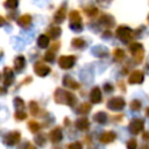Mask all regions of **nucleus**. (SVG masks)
Instances as JSON below:
<instances>
[{
    "label": "nucleus",
    "instance_id": "f257e3e1",
    "mask_svg": "<svg viewBox=\"0 0 149 149\" xmlns=\"http://www.w3.org/2000/svg\"><path fill=\"white\" fill-rule=\"evenodd\" d=\"M70 28L77 33L83 30V24H81V17L78 10H71L70 12Z\"/></svg>",
    "mask_w": 149,
    "mask_h": 149
},
{
    "label": "nucleus",
    "instance_id": "f03ea898",
    "mask_svg": "<svg viewBox=\"0 0 149 149\" xmlns=\"http://www.w3.org/2000/svg\"><path fill=\"white\" fill-rule=\"evenodd\" d=\"M116 36L125 43L129 42L132 38H133V30L129 28V27H126V26H120L118 29H116Z\"/></svg>",
    "mask_w": 149,
    "mask_h": 149
},
{
    "label": "nucleus",
    "instance_id": "7ed1b4c3",
    "mask_svg": "<svg viewBox=\"0 0 149 149\" xmlns=\"http://www.w3.org/2000/svg\"><path fill=\"white\" fill-rule=\"evenodd\" d=\"M129 50L132 51V54L135 57L136 62H141L142 61V58H143V48H142V45L140 43H136V42L132 43L129 45Z\"/></svg>",
    "mask_w": 149,
    "mask_h": 149
},
{
    "label": "nucleus",
    "instance_id": "20e7f679",
    "mask_svg": "<svg viewBox=\"0 0 149 149\" xmlns=\"http://www.w3.org/2000/svg\"><path fill=\"white\" fill-rule=\"evenodd\" d=\"M74 61H76L74 56L68 55V56H62V57L59 58L58 63H59V65H61L63 69H69V68H71V66L74 64Z\"/></svg>",
    "mask_w": 149,
    "mask_h": 149
},
{
    "label": "nucleus",
    "instance_id": "39448f33",
    "mask_svg": "<svg viewBox=\"0 0 149 149\" xmlns=\"http://www.w3.org/2000/svg\"><path fill=\"white\" fill-rule=\"evenodd\" d=\"M123 106H125V101H123V99H121V98H119V97L113 98V99L109 100V102H108V108H112V109H115V111L121 109Z\"/></svg>",
    "mask_w": 149,
    "mask_h": 149
},
{
    "label": "nucleus",
    "instance_id": "423d86ee",
    "mask_svg": "<svg viewBox=\"0 0 149 149\" xmlns=\"http://www.w3.org/2000/svg\"><path fill=\"white\" fill-rule=\"evenodd\" d=\"M65 13H66V7H65V6L59 7V8L56 10L55 15H54V21H55L56 23H62V22L64 21V19H65Z\"/></svg>",
    "mask_w": 149,
    "mask_h": 149
},
{
    "label": "nucleus",
    "instance_id": "0eeeda50",
    "mask_svg": "<svg viewBox=\"0 0 149 149\" xmlns=\"http://www.w3.org/2000/svg\"><path fill=\"white\" fill-rule=\"evenodd\" d=\"M142 128H143V122H142V120L134 119V120L129 123V129H130V132L134 133V134L140 133V132L142 130Z\"/></svg>",
    "mask_w": 149,
    "mask_h": 149
},
{
    "label": "nucleus",
    "instance_id": "6e6552de",
    "mask_svg": "<svg viewBox=\"0 0 149 149\" xmlns=\"http://www.w3.org/2000/svg\"><path fill=\"white\" fill-rule=\"evenodd\" d=\"M35 71H36V73L38 76H45V74L49 73L50 69H49V66H47V65H44L42 63H37L35 65Z\"/></svg>",
    "mask_w": 149,
    "mask_h": 149
},
{
    "label": "nucleus",
    "instance_id": "1a4fd4ad",
    "mask_svg": "<svg viewBox=\"0 0 149 149\" xmlns=\"http://www.w3.org/2000/svg\"><path fill=\"white\" fill-rule=\"evenodd\" d=\"M99 22H100V23H101L102 26H105V27L109 28V27H112V26L114 24V19H113L112 16L107 15V14H104V15H102V16L100 17Z\"/></svg>",
    "mask_w": 149,
    "mask_h": 149
},
{
    "label": "nucleus",
    "instance_id": "9d476101",
    "mask_svg": "<svg viewBox=\"0 0 149 149\" xmlns=\"http://www.w3.org/2000/svg\"><path fill=\"white\" fill-rule=\"evenodd\" d=\"M20 140V134L19 133H16V132H13V133H9V134H7V136H6V143L7 144H15L17 141Z\"/></svg>",
    "mask_w": 149,
    "mask_h": 149
},
{
    "label": "nucleus",
    "instance_id": "9b49d317",
    "mask_svg": "<svg viewBox=\"0 0 149 149\" xmlns=\"http://www.w3.org/2000/svg\"><path fill=\"white\" fill-rule=\"evenodd\" d=\"M31 23V16L29 14H24L17 19V24L21 27H28Z\"/></svg>",
    "mask_w": 149,
    "mask_h": 149
},
{
    "label": "nucleus",
    "instance_id": "f8f14e48",
    "mask_svg": "<svg viewBox=\"0 0 149 149\" xmlns=\"http://www.w3.org/2000/svg\"><path fill=\"white\" fill-rule=\"evenodd\" d=\"M142 80H143V74L141 71H134L129 77V83H132V84L141 83Z\"/></svg>",
    "mask_w": 149,
    "mask_h": 149
},
{
    "label": "nucleus",
    "instance_id": "ddd939ff",
    "mask_svg": "<svg viewBox=\"0 0 149 149\" xmlns=\"http://www.w3.org/2000/svg\"><path fill=\"white\" fill-rule=\"evenodd\" d=\"M62 33V29L59 27H51L49 30H48V36L51 37V38H57Z\"/></svg>",
    "mask_w": 149,
    "mask_h": 149
},
{
    "label": "nucleus",
    "instance_id": "4468645a",
    "mask_svg": "<svg viewBox=\"0 0 149 149\" xmlns=\"http://www.w3.org/2000/svg\"><path fill=\"white\" fill-rule=\"evenodd\" d=\"M37 44L40 48H47L49 44V36L48 35H41L37 38Z\"/></svg>",
    "mask_w": 149,
    "mask_h": 149
},
{
    "label": "nucleus",
    "instance_id": "2eb2a0df",
    "mask_svg": "<svg viewBox=\"0 0 149 149\" xmlns=\"http://www.w3.org/2000/svg\"><path fill=\"white\" fill-rule=\"evenodd\" d=\"M91 100L93 101V102H99L100 100H101V93H100V90L98 88V87H95V88H93L92 90V93H91Z\"/></svg>",
    "mask_w": 149,
    "mask_h": 149
},
{
    "label": "nucleus",
    "instance_id": "dca6fc26",
    "mask_svg": "<svg viewBox=\"0 0 149 149\" xmlns=\"http://www.w3.org/2000/svg\"><path fill=\"white\" fill-rule=\"evenodd\" d=\"M62 132H61V129H54L52 132H51V134H50V137H51V140L54 141V142H58V141H61L62 140Z\"/></svg>",
    "mask_w": 149,
    "mask_h": 149
},
{
    "label": "nucleus",
    "instance_id": "f3484780",
    "mask_svg": "<svg viewBox=\"0 0 149 149\" xmlns=\"http://www.w3.org/2000/svg\"><path fill=\"white\" fill-rule=\"evenodd\" d=\"M12 81H13V72L9 68H6L5 69V84L10 85Z\"/></svg>",
    "mask_w": 149,
    "mask_h": 149
},
{
    "label": "nucleus",
    "instance_id": "a211bd4d",
    "mask_svg": "<svg viewBox=\"0 0 149 149\" xmlns=\"http://www.w3.org/2000/svg\"><path fill=\"white\" fill-rule=\"evenodd\" d=\"M24 63H26V61H24V57H22V56H19V57H16V58H15V61H14L15 68H16V70H19V71L23 69V66H24Z\"/></svg>",
    "mask_w": 149,
    "mask_h": 149
},
{
    "label": "nucleus",
    "instance_id": "6ab92c4d",
    "mask_svg": "<svg viewBox=\"0 0 149 149\" xmlns=\"http://www.w3.org/2000/svg\"><path fill=\"white\" fill-rule=\"evenodd\" d=\"M114 137H115V134L112 133V132H108V133H105V134L100 137V140H101V142H104V143H108V142L113 141Z\"/></svg>",
    "mask_w": 149,
    "mask_h": 149
},
{
    "label": "nucleus",
    "instance_id": "aec40b11",
    "mask_svg": "<svg viewBox=\"0 0 149 149\" xmlns=\"http://www.w3.org/2000/svg\"><path fill=\"white\" fill-rule=\"evenodd\" d=\"M71 44H72L73 47H76V48H84V47L86 45L85 41H84L83 38H79V37L73 38V40H72V42H71Z\"/></svg>",
    "mask_w": 149,
    "mask_h": 149
},
{
    "label": "nucleus",
    "instance_id": "412c9836",
    "mask_svg": "<svg viewBox=\"0 0 149 149\" xmlns=\"http://www.w3.org/2000/svg\"><path fill=\"white\" fill-rule=\"evenodd\" d=\"M76 126H77V128H79V129H86V128H88L90 123H88L87 120L80 119V120H78V121L76 122Z\"/></svg>",
    "mask_w": 149,
    "mask_h": 149
},
{
    "label": "nucleus",
    "instance_id": "4be33fe9",
    "mask_svg": "<svg viewBox=\"0 0 149 149\" xmlns=\"http://www.w3.org/2000/svg\"><path fill=\"white\" fill-rule=\"evenodd\" d=\"M5 7L6 8H10V9H15L19 5V0H6L5 1Z\"/></svg>",
    "mask_w": 149,
    "mask_h": 149
},
{
    "label": "nucleus",
    "instance_id": "5701e85b",
    "mask_svg": "<svg viewBox=\"0 0 149 149\" xmlns=\"http://www.w3.org/2000/svg\"><path fill=\"white\" fill-rule=\"evenodd\" d=\"M84 12L88 15V16H95L98 14V9L95 7H87L84 9Z\"/></svg>",
    "mask_w": 149,
    "mask_h": 149
},
{
    "label": "nucleus",
    "instance_id": "b1692460",
    "mask_svg": "<svg viewBox=\"0 0 149 149\" xmlns=\"http://www.w3.org/2000/svg\"><path fill=\"white\" fill-rule=\"evenodd\" d=\"M64 84H66L68 86H70V87H72V88H77V87H78V84H77L76 81H73L70 77L64 78Z\"/></svg>",
    "mask_w": 149,
    "mask_h": 149
},
{
    "label": "nucleus",
    "instance_id": "393cba45",
    "mask_svg": "<svg viewBox=\"0 0 149 149\" xmlns=\"http://www.w3.org/2000/svg\"><path fill=\"white\" fill-rule=\"evenodd\" d=\"M94 120L98 121V122H105L106 121V114L102 113V112H99L94 115Z\"/></svg>",
    "mask_w": 149,
    "mask_h": 149
},
{
    "label": "nucleus",
    "instance_id": "a878e982",
    "mask_svg": "<svg viewBox=\"0 0 149 149\" xmlns=\"http://www.w3.org/2000/svg\"><path fill=\"white\" fill-rule=\"evenodd\" d=\"M114 56H115L116 59H121V58H123L125 52H123V50H121V49H116V50H114Z\"/></svg>",
    "mask_w": 149,
    "mask_h": 149
},
{
    "label": "nucleus",
    "instance_id": "bb28decb",
    "mask_svg": "<svg viewBox=\"0 0 149 149\" xmlns=\"http://www.w3.org/2000/svg\"><path fill=\"white\" fill-rule=\"evenodd\" d=\"M140 107H141V102L137 101V100H134V101L130 104V108H132L133 111H137V109H140Z\"/></svg>",
    "mask_w": 149,
    "mask_h": 149
},
{
    "label": "nucleus",
    "instance_id": "cd10ccee",
    "mask_svg": "<svg viewBox=\"0 0 149 149\" xmlns=\"http://www.w3.org/2000/svg\"><path fill=\"white\" fill-rule=\"evenodd\" d=\"M45 59H47L48 62H52V61L55 59V57H54V50H50V51H48V52L45 54Z\"/></svg>",
    "mask_w": 149,
    "mask_h": 149
},
{
    "label": "nucleus",
    "instance_id": "c85d7f7f",
    "mask_svg": "<svg viewBox=\"0 0 149 149\" xmlns=\"http://www.w3.org/2000/svg\"><path fill=\"white\" fill-rule=\"evenodd\" d=\"M128 149H136V146H137V143H136V141L134 140V139H132L129 142H128Z\"/></svg>",
    "mask_w": 149,
    "mask_h": 149
},
{
    "label": "nucleus",
    "instance_id": "c756f323",
    "mask_svg": "<svg viewBox=\"0 0 149 149\" xmlns=\"http://www.w3.org/2000/svg\"><path fill=\"white\" fill-rule=\"evenodd\" d=\"M90 108H91V106H90L88 104H84V105H81L80 112H81V113H87V112L90 111Z\"/></svg>",
    "mask_w": 149,
    "mask_h": 149
},
{
    "label": "nucleus",
    "instance_id": "7c9ffc66",
    "mask_svg": "<svg viewBox=\"0 0 149 149\" xmlns=\"http://www.w3.org/2000/svg\"><path fill=\"white\" fill-rule=\"evenodd\" d=\"M69 149H81V144L79 142H74L69 146Z\"/></svg>",
    "mask_w": 149,
    "mask_h": 149
},
{
    "label": "nucleus",
    "instance_id": "2f4dec72",
    "mask_svg": "<svg viewBox=\"0 0 149 149\" xmlns=\"http://www.w3.org/2000/svg\"><path fill=\"white\" fill-rule=\"evenodd\" d=\"M29 126H30L31 132H37V130H38V125H37L36 122H30Z\"/></svg>",
    "mask_w": 149,
    "mask_h": 149
},
{
    "label": "nucleus",
    "instance_id": "473e14b6",
    "mask_svg": "<svg viewBox=\"0 0 149 149\" xmlns=\"http://www.w3.org/2000/svg\"><path fill=\"white\" fill-rule=\"evenodd\" d=\"M111 1H112V0H97V2L100 3V5H102V6H107Z\"/></svg>",
    "mask_w": 149,
    "mask_h": 149
},
{
    "label": "nucleus",
    "instance_id": "72a5a7b5",
    "mask_svg": "<svg viewBox=\"0 0 149 149\" xmlns=\"http://www.w3.org/2000/svg\"><path fill=\"white\" fill-rule=\"evenodd\" d=\"M15 105L16 106H20V107H23V104H22V100L21 99H15Z\"/></svg>",
    "mask_w": 149,
    "mask_h": 149
},
{
    "label": "nucleus",
    "instance_id": "f704fd0d",
    "mask_svg": "<svg viewBox=\"0 0 149 149\" xmlns=\"http://www.w3.org/2000/svg\"><path fill=\"white\" fill-rule=\"evenodd\" d=\"M16 118H19V119H23V118H26V114L24 113H16Z\"/></svg>",
    "mask_w": 149,
    "mask_h": 149
},
{
    "label": "nucleus",
    "instance_id": "c9c22d12",
    "mask_svg": "<svg viewBox=\"0 0 149 149\" xmlns=\"http://www.w3.org/2000/svg\"><path fill=\"white\" fill-rule=\"evenodd\" d=\"M147 115H148V116H149V108H148V109H147Z\"/></svg>",
    "mask_w": 149,
    "mask_h": 149
},
{
    "label": "nucleus",
    "instance_id": "e433bc0d",
    "mask_svg": "<svg viewBox=\"0 0 149 149\" xmlns=\"http://www.w3.org/2000/svg\"><path fill=\"white\" fill-rule=\"evenodd\" d=\"M142 149H148V147H143V148H142Z\"/></svg>",
    "mask_w": 149,
    "mask_h": 149
},
{
    "label": "nucleus",
    "instance_id": "4c0bfd02",
    "mask_svg": "<svg viewBox=\"0 0 149 149\" xmlns=\"http://www.w3.org/2000/svg\"><path fill=\"white\" fill-rule=\"evenodd\" d=\"M148 21H149V16H148Z\"/></svg>",
    "mask_w": 149,
    "mask_h": 149
}]
</instances>
